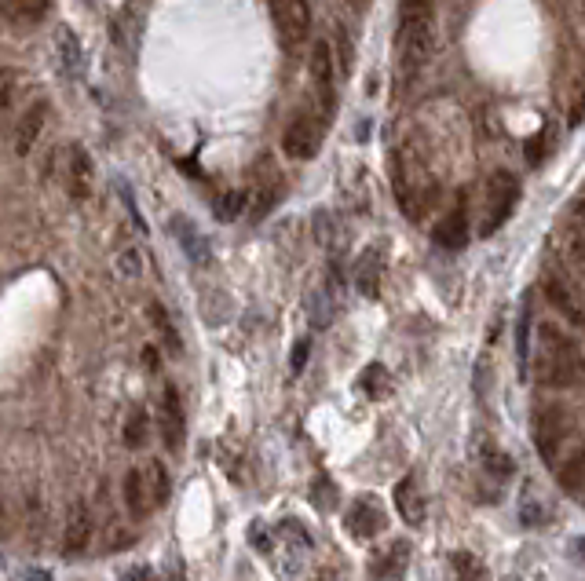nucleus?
I'll use <instances>...</instances> for the list:
<instances>
[{
    "label": "nucleus",
    "instance_id": "nucleus-22",
    "mask_svg": "<svg viewBox=\"0 0 585 581\" xmlns=\"http://www.w3.org/2000/svg\"><path fill=\"white\" fill-rule=\"evenodd\" d=\"M55 44H59V63H63V74L70 77V81H81V74H85V52H81L77 33L63 30Z\"/></svg>",
    "mask_w": 585,
    "mask_h": 581
},
{
    "label": "nucleus",
    "instance_id": "nucleus-39",
    "mask_svg": "<svg viewBox=\"0 0 585 581\" xmlns=\"http://www.w3.org/2000/svg\"><path fill=\"white\" fill-rule=\"evenodd\" d=\"M4 523H8V497L0 494V527H4Z\"/></svg>",
    "mask_w": 585,
    "mask_h": 581
},
{
    "label": "nucleus",
    "instance_id": "nucleus-29",
    "mask_svg": "<svg viewBox=\"0 0 585 581\" xmlns=\"http://www.w3.org/2000/svg\"><path fill=\"white\" fill-rule=\"evenodd\" d=\"M150 439V417L143 410H136L132 417L125 421V446L128 450H139V446Z\"/></svg>",
    "mask_w": 585,
    "mask_h": 581
},
{
    "label": "nucleus",
    "instance_id": "nucleus-24",
    "mask_svg": "<svg viewBox=\"0 0 585 581\" xmlns=\"http://www.w3.org/2000/svg\"><path fill=\"white\" fill-rule=\"evenodd\" d=\"M447 574H450V581H490L487 567H483L472 552H454L447 563Z\"/></svg>",
    "mask_w": 585,
    "mask_h": 581
},
{
    "label": "nucleus",
    "instance_id": "nucleus-17",
    "mask_svg": "<svg viewBox=\"0 0 585 581\" xmlns=\"http://www.w3.org/2000/svg\"><path fill=\"white\" fill-rule=\"evenodd\" d=\"M381 267H384V249L373 245L359 256V267H355V286H359L362 296H377L381 293Z\"/></svg>",
    "mask_w": 585,
    "mask_h": 581
},
{
    "label": "nucleus",
    "instance_id": "nucleus-18",
    "mask_svg": "<svg viewBox=\"0 0 585 581\" xmlns=\"http://www.w3.org/2000/svg\"><path fill=\"white\" fill-rule=\"evenodd\" d=\"M542 286H545V296H549V304L556 307V311H564V318H571L575 326H585V307L578 304V296L571 293V289L560 282L556 275H545L542 278Z\"/></svg>",
    "mask_w": 585,
    "mask_h": 581
},
{
    "label": "nucleus",
    "instance_id": "nucleus-19",
    "mask_svg": "<svg viewBox=\"0 0 585 581\" xmlns=\"http://www.w3.org/2000/svg\"><path fill=\"white\" fill-rule=\"evenodd\" d=\"M432 238H436V245H443V249H465L468 242V216L465 209H450L443 220L436 223V231H432Z\"/></svg>",
    "mask_w": 585,
    "mask_h": 581
},
{
    "label": "nucleus",
    "instance_id": "nucleus-3",
    "mask_svg": "<svg viewBox=\"0 0 585 581\" xmlns=\"http://www.w3.org/2000/svg\"><path fill=\"white\" fill-rule=\"evenodd\" d=\"M520 201V183L512 172H494L487 180V198H483V220H479V234L490 238L509 223L512 209Z\"/></svg>",
    "mask_w": 585,
    "mask_h": 581
},
{
    "label": "nucleus",
    "instance_id": "nucleus-9",
    "mask_svg": "<svg viewBox=\"0 0 585 581\" xmlns=\"http://www.w3.org/2000/svg\"><path fill=\"white\" fill-rule=\"evenodd\" d=\"M333 81H337V74H333V52L326 41H315V48H311V85H315V99H319V110L322 117L330 121L333 114Z\"/></svg>",
    "mask_w": 585,
    "mask_h": 581
},
{
    "label": "nucleus",
    "instance_id": "nucleus-28",
    "mask_svg": "<svg viewBox=\"0 0 585 581\" xmlns=\"http://www.w3.org/2000/svg\"><path fill=\"white\" fill-rule=\"evenodd\" d=\"M582 483H585V443H578L575 454L560 465V486L564 490H578Z\"/></svg>",
    "mask_w": 585,
    "mask_h": 581
},
{
    "label": "nucleus",
    "instance_id": "nucleus-26",
    "mask_svg": "<svg viewBox=\"0 0 585 581\" xmlns=\"http://www.w3.org/2000/svg\"><path fill=\"white\" fill-rule=\"evenodd\" d=\"M143 479H147V490H150V501H154V508H161L165 501H169V494H172V483H169V472H165V465H161V461H150V465H143Z\"/></svg>",
    "mask_w": 585,
    "mask_h": 581
},
{
    "label": "nucleus",
    "instance_id": "nucleus-32",
    "mask_svg": "<svg viewBox=\"0 0 585 581\" xmlns=\"http://www.w3.org/2000/svg\"><path fill=\"white\" fill-rule=\"evenodd\" d=\"M567 125H571V128H582V125H585V70H582V81L575 85V96H571V110H567Z\"/></svg>",
    "mask_w": 585,
    "mask_h": 581
},
{
    "label": "nucleus",
    "instance_id": "nucleus-37",
    "mask_svg": "<svg viewBox=\"0 0 585 581\" xmlns=\"http://www.w3.org/2000/svg\"><path fill=\"white\" fill-rule=\"evenodd\" d=\"M542 519H545V512H538V505H534V501H523V523H527V527L542 523Z\"/></svg>",
    "mask_w": 585,
    "mask_h": 581
},
{
    "label": "nucleus",
    "instance_id": "nucleus-25",
    "mask_svg": "<svg viewBox=\"0 0 585 581\" xmlns=\"http://www.w3.org/2000/svg\"><path fill=\"white\" fill-rule=\"evenodd\" d=\"M359 384H362V391H366L370 399H388V395H392V373L384 370L381 362H370V366L362 370Z\"/></svg>",
    "mask_w": 585,
    "mask_h": 581
},
{
    "label": "nucleus",
    "instance_id": "nucleus-7",
    "mask_svg": "<svg viewBox=\"0 0 585 581\" xmlns=\"http://www.w3.org/2000/svg\"><path fill=\"white\" fill-rule=\"evenodd\" d=\"M92 534H96V516L88 501H70L66 508V523H63V556H81V552L92 545Z\"/></svg>",
    "mask_w": 585,
    "mask_h": 581
},
{
    "label": "nucleus",
    "instance_id": "nucleus-35",
    "mask_svg": "<svg viewBox=\"0 0 585 581\" xmlns=\"http://www.w3.org/2000/svg\"><path fill=\"white\" fill-rule=\"evenodd\" d=\"M117 264H121V271H128V275H139V253H136V249L121 253V260H117Z\"/></svg>",
    "mask_w": 585,
    "mask_h": 581
},
{
    "label": "nucleus",
    "instance_id": "nucleus-14",
    "mask_svg": "<svg viewBox=\"0 0 585 581\" xmlns=\"http://www.w3.org/2000/svg\"><path fill=\"white\" fill-rule=\"evenodd\" d=\"M567 264L585 278V201H575L567 212Z\"/></svg>",
    "mask_w": 585,
    "mask_h": 581
},
{
    "label": "nucleus",
    "instance_id": "nucleus-5",
    "mask_svg": "<svg viewBox=\"0 0 585 581\" xmlns=\"http://www.w3.org/2000/svg\"><path fill=\"white\" fill-rule=\"evenodd\" d=\"M571 435V413L564 406H545L534 417V450L542 461H556L560 454V443Z\"/></svg>",
    "mask_w": 585,
    "mask_h": 581
},
{
    "label": "nucleus",
    "instance_id": "nucleus-11",
    "mask_svg": "<svg viewBox=\"0 0 585 581\" xmlns=\"http://www.w3.org/2000/svg\"><path fill=\"white\" fill-rule=\"evenodd\" d=\"M66 194L74 201H88L92 194V158L85 147H70L66 154Z\"/></svg>",
    "mask_w": 585,
    "mask_h": 581
},
{
    "label": "nucleus",
    "instance_id": "nucleus-2",
    "mask_svg": "<svg viewBox=\"0 0 585 581\" xmlns=\"http://www.w3.org/2000/svg\"><path fill=\"white\" fill-rule=\"evenodd\" d=\"M432 37H436V8L432 0H403L399 4V33H395V59L399 74L410 77L428 63L432 55Z\"/></svg>",
    "mask_w": 585,
    "mask_h": 581
},
{
    "label": "nucleus",
    "instance_id": "nucleus-36",
    "mask_svg": "<svg viewBox=\"0 0 585 581\" xmlns=\"http://www.w3.org/2000/svg\"><path fill=\"white\" fill-rule=\"evenodd\" d=\"M308 348H311V340H297V348H293V370H304V362H308Z\"/></svg>",
    "mask_w": 585,
    "mask_h": 581
},
{
    "label": "nucleus",
    "instance_id": "nucleus-34",
    "mask_svg": "<svg viewBox=\"0 0 585 581\" xmlns=\"http://www.w3.org/2000/svg\"><path fill=\"white\" fill-rule=\"evenodd\" d=\"M121 581H158V574L150 567H128V571H121Z\"/></svg>",
    "mask_w": 585,
    "mask_h": 581
},
{
    "label": "nucleus",
    "instance_id": "nucleus-30",
    "mask_svg": "<svg viewBox=\"0 0 585 581\" xmlns=\"http://www.w3.org/2000/svg\"><path fill=\"white\" fill-rule=\"evenodd\" d=\"M483 468H487L494 479H509L512 476V457L501 454L498 446H483Z\"/></svg>",
    "mask_w": 585,
    "mask_h": 581
},
{
    "label": "nucleus",
    "instance_id": "nucleus-31",
    "mask_svg": "<svg viewBox=\"0 0 585 581\" xmlns=\"http://www.w3.org/2000/svg\"><path fill=\"white\" fill-rule=\"evenodd\" d=\"M245 191H227L224 198L216 201V220H224V223H231V220H238L242 216V209H245Z\"/></svg>",
    "mask_w": 585,
    "mask_h": 581
},
{
    "label": "nucleus",
    "instance_id": "nucleus-12",
    "mask_svg": "<svg viewBox=\"0 0 585 581\" xmlns=\"http://www.w3.org/2000/svg\"><path fill=\"white\" fill-rule=\"evenodd\" d=\"M395 508H399V516H403L410 527H421V523H425L428 501H425V494H421V486H417V476H406L395 483Z\"/></svg>",
    "mask_w": 585,
    "mask_h": 581
},
{
    "label": "nucleus",
    "instance_id": "nucleus-16",
    "mask_svg": "<svg viewBox=\"0 0 585 581\" xmlns=\"http://www.w3.org/2000/svg\"><path fill=\"white\" fill-rule=\"evenodd\" d=\"M44 117H48V103H37L22 114L19 128H15V154H19V158H26V154L37 147V139H41V132H44Z\"/></svg>",
    "mask_w": 585,
    "mask_h": 581
},
{
    "label": "nucleus",
    "instance_id": "nucleus-6",
    "mask_svg": "<svg viewBox=\"0 0 585 581\" xmlns=\"http://www.w3.org/2000/svg\"><path fill=\"white\" fill-rule=\"evenodd\" d=\"M322 128H326L322 117H311V114L293 117L286 128V136H282V150L297 161L315 158V154H319V143H322Z\"/></svg>",
    "mask_w": 585,
    "mask_h": 581
},
{
    "label": "nucleus",
    "instance_id": "nucleus-40",
    "mask_svg": "<svg viewBox=\"0 0 585 581\" xmlns=\"http://www.w3.org/2000/svg\"><path fill=\"white\" fill-rule=\"evenodd\" d=\"M571 549L578 552V560H585V538H575V545H571Z\"/></svg>",
    "mask_w": 585,
    "mask_h": 581
},
{
    "label": "nucleus",
    "instance_id": "nucleus-33",
    "mask_svg": "<svg viewBox=\"0 0 585 581\" xmlns=\"http://www.w3.org/2000/svg\"><path fill=\"white\" fill-rule=\"evenodd\" d=\"M545 143H549V136H545V132H538V136L531 139V147H527V161H531V165H538V161H542Z\"/></svg>",
    "mask_w": 585,
    "mask_h": 581
},
{
    "label": "nucleus",
    "instance_id": "nucleus-41",
    "mask_svg": "<svg viewBox=\"0 0 585 581\" xmlns=\"http://www.w3.org/2000/svg\"><path fill=\"white\" fill-rule=\"evenodd\" d=\"M315 581H337V578H333V574H319Z\"/></svg>",
    "mask_w": 585,
    "mask_h": 581
},
{
    "label": "nucleus",
    "instance_id": "nucleus-15",
    "mask_svg": "<svg viewBox=\"0 0 585 581\" xmlns=\"http://www.w3.org/2000/svg\"><path fill=\"white\" fill-rule=\"evenodd\" d=\"M406 563H410V545H406V541H388V545L370 560V574L377 581H392L406 571Z\"/></svg>",
    "mask_w": 585,
    "mask_h": 581
},
{
    "label": "nucleus",
    "instance_id": "nucleus-27",
    "mask_svg": "<svg viewBox=\"0 0 585 581\" xmlns=\"http://www.w3.org/2000/svg\"><path fill=\"white\" fill-rule=\"evenodd\" d=\"M516 359H520V370H531V300H523L520 322H516Z\"/></svg>",
    "mask_w": 585,
    "mask_h": 581
},
{
    "label": "nucleus",
    "instance_id": "nucleus-8",
    "mask_svg": "<svg viewBox=\"0 0 585 581\" xmlns=\"http://www.w3.org/2000/svg\"><path fill=\"white\" fill-rule=\"evenodd\" d=\"M158 432H161V443L169 446L172 454H180L183 450V435H187V421H183V399L180 391L165 384L161 391V402H158Z\"/></svg>",
    "mask_w": 585,
    "mask_h": 581
},
{
    "label": "nucleus",
    "instance_id": "nucleus-38",
    "mask_svg": "<svg viewBox=\"0 0 585 581\" xmlns=\"http://www.w3.org/2000/svg\"><path fill=\"white\" fill-rule=\"evenodd\" d=\"M8 110H11V81L0 77V117L8 114Z\"/></svg>",
    "mask_w": 585,
    "mask_h": 581
},
{
    "label": "nucleus",
    "instance_id": "nucleus-21",
    "mask_svg": "<svg viewBox=\"0 0 585 581\" xmlns=\"http://www.w3.org/2000/svg\"><path fill=\"white\" fill-rule=\"evenodd\" d=\"M125 508L132 519H147L154 501H150L147 479H143V468H128L125 476Z\"/></svg>",
    "mask_w": 585,
    "mask_h": 581
},
{
    "label": "nucleus",
    "instance_id": "nucleus-20",
    "mask_svg": "<svg viewBox=\"0 0 585 581\" xmlns=\"http://www.w3.org/2000/svg\"><path fill=\"white\" fill-rule=\"evenodd\" d=\"M147 318H150V326H154V333L161 337V344H165V351H169L172 359H180L183 355V337H180V329H176V322L169 318V311H165L158 300H150Z\"/></svg>",
    "mask_w": 585,
    "mask_h": 581
},
{
    "label": "nucleus",
    "instance_id": "nucleus-23",
    "mask_svg": "<svg viewBox=\"0 0 585 581\" xmlns=\"http://www.w3.org/2000/svg\"><path fill=\"white\" fill-rule=\"evenodd\" d=\"M0 15H8L19 26H30L48 15V0H0Z\"/></svg>",
    "mask_w": 585,
    "mask_h": 581
},
{
    "label": "nucleus",
    "instance_id": "nucleus-4",
    "mask_svg": "<svg viewBox=\"0 0 585 581\" xmlns=\"http://www.w3.org/2000/svg\"><path fill=\"white\" fill-rule=\"evenodd\" d=\"M267 8H271V19H275L278 41L286 44L289 52L308 41V33H311L308 0H267Z\"/></svg>",
    "mask_w": 585,
    "mask_h": 581
},
{
    "label": "nucleus",
    "instance_id": "nucleus-1",
    "mask_svg": "<svg viewBox=\"0 0 585 581\" xmlns=\"http://www.w3.org/2000/svg\"><path fill=\"white\" fill-rule=\"evenodd\" d=\"M534 381L545 388H575L585 377V355L571 333L545 322L538 326V351L531 355Z\"/></svg>",
    "mask_w": 585,
    "mask_h": 581
},
{
    "label": "nucleus",
    "instance_id": "nucleus-13",
    "mask_svg": "<svg viewBox=\"0 0 585 581\" xmlns=\"http://www.w3.org/2000/svg\"><path fill=\"white\" fill-rule=\"evenodd\" d=\"M172 234H176V242H180V249L187 253L191 264L205 267L209 260H213L209 242H205V234L194 227V220H187V216H172Z\"/></svg>",
    "mask_w": 585,
    "mask_h": 581
},
{
    "label": "nucleus",
    "instance_id": "nucleus-10",
    "mask_svg": "<svg viewBox=\"0 0 585 581\" xmlns=\"http://www.w3.org/2000/svg\"><path fill=\"white\" fill-rule=\"evenodd\" d=\"M344 527L351 530V538L355 541H370L388 527V516H384V508L377 505V497H359V501L348 508V516H344Z\"/></svg>",
    "mask_w": 585,
    "mask_h": 581
}]
</instances>
